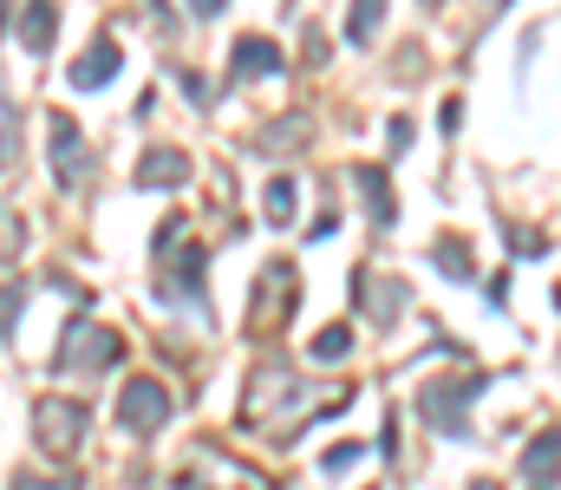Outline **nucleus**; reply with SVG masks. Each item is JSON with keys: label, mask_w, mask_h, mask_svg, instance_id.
Returning <instances> with one entry per match:
<instances>
[{"label": "nucleus", "mask_w": 561, "mask_h": 490, "mask_svg": "<svg viewBox=\"0 0 561 490\" xmlns=\"http://www.w3.org/2000/svg\"><path fill=\"white\" fill-rule=\"evenodd\" d=\"M346 406H353V386H333V392L300 386L280 360H268V366L249 379V425H255L268 445H287L313 412H346Z\"/></svg>", "instance_id": "1"}, {"label": "nucleus", "mask_w": 561, "mask_h": 490, "mask_svg": "<svg viewBox=\"0 0 561 490\" xmlns=\"http://www.w3.org/2000/svg\"><path fill=\"white\" fill-rule=\"evenodd\" d=\"M483 392V379L477 373H457V379H431L419 392V412L444 432V438H470V419H463V406Z\"/></svg>", "instance_id": "2"}, {"label": "nucleus", "mask_w": 561, "mask_h": 490, "mask_svg": "<svg viewBox=\"0 0 561 490\" xmlns=\"http://www.w3.org/2000/svg\"><path fill=\"white\" fill-rule=\"evenodd\" d=\"M118 353H125V340H118L112 327L85 321V315L59 333V373H105Z\"/></svg>", "instance_id": "3"}, {"label": "nucleus", "mask_w": 561, "mask_h": 490, "mask_svg": "<svg viewBox=\"0 0 561 490\" xmlns=\"http://www.w3.org/2000/svg\"><path fill=\"white\" fill-rule=\"evenodd\" d=\"M203 269H209V249H203V242L157 249V288H163V301H190V308H203V301H209V295H203Z\"/></svg>", "instance_id": "4"}, {"label": "nucleus", "mask_w": 561, "mask_h": 490, "mask_svg": "<svg viewBox=\"0 0 561 490\" xmlns=\"http://www.w3.org/2000/svg\"><path fill=\"white\" fill-rule=\"evenodd\" d=\"M85 425H92V412H85L79 399H39V406H33V438H39V452H53V458L79 452Z\"/></svg>", "instance_id": "5"}, {"label": "nucleus", "mask_w": 561, "mask_h": 490, "mask_svg": "<svg viewBox=\"0 0 561 490\" xmlns=\"http://www.w3.org/2000/svg\"><path fill=\"white\" fill-rule=\"evenodd\" d=\"M118 419H125V432L150 438V432L170 419V392H163V379H150V373L125 379V392H118Z\"/></svg>", "instance_id": "6"}, {"label": "nucleus", "mask_w": 561, "mask_h": 490, "mask_svg": "<svg viewBox=\"0 0 561 490\" xmlns=\"http://www.w3.org/2000/svg\"><path fill=\"white\" fill-rule=\"evenodd\" d=\"M46 138H53V176H59V190H79V183L92 176V151H85L79 125H72L66 112H53V118H46Z\"/></svg>", "instance_id": "7"}, {"label": "nucleus", "mask_w": 561, "mask_h": 490, "mask_svg": "<svg viewBox=\"0 0 561 490\" xmlns=\"http://www.w3.org/2000/svg\"><path fill=\"white\" fill-rule=\"evenodd\" d=\"M294 295H300L294 262H268V275H262V301H255L249 327H255V333H280V321L294 315Z\"/></svg>", "instance_id": "8"}, {"label": "nucleus", "mask_w": 561, "mask_h": 490, "mask_svg": "<svg viewBox=\"0 0 561 490\" xmlns=\"http://www.w3.org/2000/svg\"><path fill=\"white\" fill-rule=\"evenodd\" d=\"M118 66H125V53H118L112 39H92V46L66 66V86H72V92H99V86L118 79Z\"/></svg>", "instance_id": "9"}, {"label": "nucleus", "mask_w": 561, "mask_h": 490, "mask_svg": "<svg viewBox=\"0 0 561 490\" xmlns=\"http://www.w3.org/2000/svg\"><path fill=\"white\" fill-rule=\"evenodd\" d=\"M280 66H287V59H280V46H275V39H262V33H242V39H236V53H229V79H255V72H268V79H275Z\"/></svg>", "instance_id": "10"}, {"label": "nucleus", "mask_w": 561, "mask_h": 490, "mask_svg": "<svg viewBox=\"0 0 561 490\" xmlns=\"http://www.w3.org/2000/svg\"><path fill=\"white\" fill-rule=\"evenodd\" d=\"M176 183H190V158L183 151H144L138 158V190H176Z\"/></svg>", "instance_id": "11"}, {"label": "nucleus", "mask_w": 561, "mask_h": 490, "mask_svg": "<svg viewBox=\"0 0 561 490\" xmlns=\"http://www.w3.org/2000/svg\"><path fill=\"white\" fill-rule=\"evenodd\" d=\"M523 471H529V485H556V478H561V425H549V432H536V438H529Z\"/></svg>", "instance_id": "12"}, {"label": "nucleus", "mask_w": 561, "mask_h": 490, "mask_svg": "<svg viewBox=\"0 0 561 490\" xmlns=\"http://www.w3.org/2000/svg\"><path fill=\"white\" fill-rule=\"evenodd\" d=\"M353 183L366 190V209H373V223H379V229H392V223H399V203H392V183H386V170L359 163V170H353Z\"/></svg>", "instance_id": "13"}, {"label": "nucleus", "mask_w": 561, "mask_h": 490, "mask_svg": "<svg viewBox=\"0 0 561 490\" xmlns=\"http://www.w3.org/2000/svg\"><path fill=\"white\" fill-rule=\"evenodd\" d=\"M431 262H437V275H450V282H477V262H470V249H463L457 236H437V242H431Z\"/></svg>", "instance_id": "14"}, {"label": "nucleus", "mask_w": 561, "mask_h": 490, "mask_svg": "<svg viewBox=\"0 0 561 490\" xmlns=\"http://www.w3.org/2000/svg\"><path fill=\"white\" fill-rule=\"evenodd\" d=\"M294 203H300V183H294V176H275V183L262 190V216H268V229H287V223H294Z\"/></svg>", "instance_id": "15"}, {"label": "nucleus", "mask_w": 561, "mask_h": 490, "mask_svg": "<svg viewBox=\"0 0 561 490\" xmlns=\"http://www.w3.org/2000/svg\"><path fill=\"white\" fill-rule=\"evenodd\" d=\"M20 39H26V53H46V46H53V0H26Z\"/></svg>", "instance_id": "16"}, {"label": "nucleus", "mask_w": 561, "mask_h": 490, "mask_svg": "<svg viewBox=\"0 0 561 490\" xmlns=\"http://www.w3.org/2000/svg\"><path fill=\"white\" fill-rule=\"evenodd\" d=\"M379 20H386V0H353V13H346V39H353V46H373Z\"/></svg>", "instance_id": "17"}, {"label": "nucleus", "mask_w": 561, "mask_h": 490, "mask_svg": "<svg viewBox=\"0 0 561 490\" xmlns=\"http://www.w3.org/2000/svg\"><path fill=\"white\" fill-rule=\"evenodd\" d=\"M346 353H353V327H346V321H333V327H320V333H313V360H320V366H340Z\"/></svg>", "instance_id": "18"}, {"label": "nucleus", "mask_w": 561, "mask_h": 490, "mask_svg": "<svg viewBox=\"0 0 561 490\" xmlns=\"http://www.w3.org/2000/svg\"><path fill=\"white\" fill-rule=\"evenodd\" d=\"M300 138H307V118L294 112V118H280V125L262 132V151H300Z\"/></svg>", "instance_id": "19"}, {"label": "nucleus", "mask_w": 561, "mask_h": 490, "mask_svg": "<svg viewBox=\"0 0 561 490\" xmlns=\"http://www.w3.org/2000/svg\"><path fill=\"white\" fill-rule=\"evenodd\" d=\"M13 158H20V112H13L7 92H0V170H7Z\"/></svg>", "instance_id": "20"}, {"label": "nucleus", "mask_w": 561, "mask_h": 490, "mask_svg": "<svg viewBox=\"0 0 561 490\" xmlns=\"http://www.w3.org/2000/svg\"><path fill=\"white\" fill-rule=\"evenodd\" d=\"M359 458H366V452H359V445H333V452H327V458H320V471H327V478H340V471H353V465H359Z\"/></svg>", "instance_id": "21"}, {"label": "nucleus", "mask_w": 561, "mask_h": 490, "mask_svg": "<svg viewBox=\"0 0 561 490\" xmlns=\"http://www.w3.org/2000/svg\"><path fill=\"white\" fill-rule=\"evenodd\" d=\"M13 321H20V288H0V340L13 333Z\"/></svg>", "instance_id": "22"}, {"label": "nucleus", "mask_w": 561, "mask_h": 490, "mask_svg": "<svg viewBox=\"0 0 561 490\" xmlns=\"http://www.w3.org/2000/svg\"><path fill=\"white\" fill-rule=\"evenodd\" d=\"M13 490H79V478H53V485H46V478H33V471H20V478H13Z\"/></svg>", "instance_id": "23"}, {"label": "nucleus", "mask_w": 561, "mask_h": 490, "mask_svg": "<svg viewBox=\"0 0 561 490\" xmlns=\"http://www.w3.org/2000/svg\"><path fill=\"white\" fill-rule=\"evenodd\" d=\"M183 92H190V105H209V86H203L196 72H183Z\"/></svg>", "instance_id": "24"}, {"label": "nucleus", "mask_w": 561, "mask_h": 490, "mask_svg": "<svg viewBox=\"0 0 561 490\" xmlns=\"http://www.w3.org/2000/svg\"><path fill=\"white\" fill-rule=\"evenodd\" d=\"M437 125H444V132H457V125H463V105H457V99H444V112H437Z\"/></svg>", "instance_id": "25"}, {"label": "nucleus", "mask_w": 561, "mask_h": 490, "mask_svg": "<svg viewBox=\"0 0 561 490\" xmlns=\"http://www.w3.org/2000/svg\"><path fill=\"white\" fill-rule=\"evenodd\" d=\"M386 138H392V151H405V145H412V118H392V132H386Z\"/></svg>", "instance_id": "26"}, {"label": "nucleus", "mask_w": 561, "mask_h": 490, "mask_svg": "<svg viewBox=\"0 0 561 490\" xmlns=\"http://www.w3.org/2000/svg\"><path fill=\"white\" fill-rule=\"evenodd\" d=\"M222 7H229V0H190V13H196V20H216Z\"/></svg>", "instance_id": "27"}, {"label": "nucleus", "mask_w": 561, "mask_h": 490, "mask_svg": "<svg viewBox=\"0 0 561 490\" xmlns=\"http://www.w3.org/2000/svg\"><path fill=\"white\" fill-rule=\"evenodd\" d=\"M170 490H209V485H203V471H183V478H176Z\"/></svg>", "instance_id": "28"}, {"label": "nucleus", "mask_w": 561, "mask_h": 490, "mask_svg": "<svg viewBox=\"0 0 561 490\" xmlns=\"http://www.w3.org/2000/svg\"><path fill=\"white\" fill-rule=\"evenodd\" d=\"M483 7H490V13H503V7H510V0H483Z\"/></svg>", "instance_id": "29"}, {"label": "nucleus", "mask_w": 561, "mask_h": 490, "mask_svg": "<svg viewBox=\"0 0 561 490\" xmlns=\"http://www.w3.org/2000/svg\"><path fill=\"white\" fill-rule=\"evenodd\" d=\"M0 26H7V7H0Z\"/></svg>", "instance_id": "30"}, {"label": "nucleus", "mask_w": 561, "mask_h": 490, "mask_svg": "<svg viewBox=\"0 0 561 490\" xmlns=\"http://www.w3.org/2000/svg\"><path fill=\"white\" fill-rule=\"evenodd\" d=\"M150 7H157V13H163V0H150Z\"/></svg>", "instance_id": "31"}, {"label": "nucleus", "mask_w": 561, "mask_h": 490, "mask_svg": "<svg viewBox=\"0 0 561 490\" xmlns=\"http://www.w3.org/2000/svg\"><path fill=\"white\" fill-rule=\"evenodd\" d=\"M477 490H496V485H477Z\"/></svg>", "instance_id": "32"}, {"label": "nucleus", "mask_w": 561, "mask_h": 490, "mask_svg": "<svg viewBox=\"0 0 561 490\" xmlns=\"http://www.w3.org/2000/svg\"><path fill=\"white\" fill-rule=\"evenodd\" d=\"M424 7H437V0H424Z\"/></svg>", "instance_id": "33"}]
</instances>
